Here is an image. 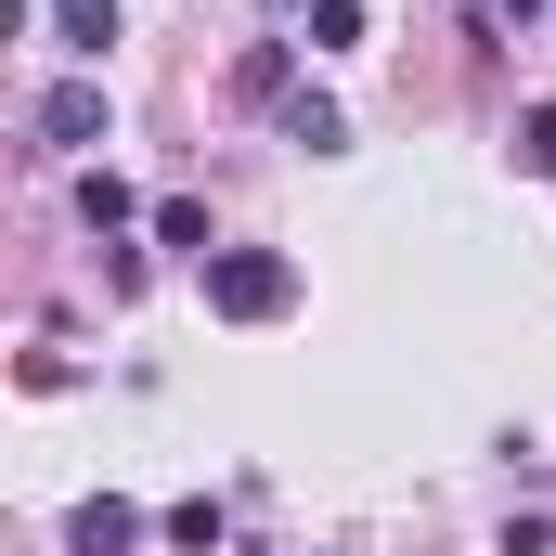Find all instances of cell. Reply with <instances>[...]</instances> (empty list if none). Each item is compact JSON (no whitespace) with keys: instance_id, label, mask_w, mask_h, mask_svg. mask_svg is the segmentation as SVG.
<instances>
[{"instance_id":"cell-5","label":"cell","mask_w":556,"mask_h":556,"mask_svg":"<svg viewBox=\"0 0 556 556\" xmlns=\"http://www.w3.org/2000/svg\"><path fill=\"white\" fill-rule=\"evenodd\" d=\"M273 117H285V142H298V155H350V117H337L324 91H285Z\"/></svg>"},{"instance_id":"cell-3","label":"cell","mask_w":556,"mask_h":556,"mask_svg":"<svg viewBox=\"0 0 556 556\" xmlns=\"http://www.w3.org/2000/svg\"><path fill=\"white\" fill-rule=\"evenodd\" d=\"M142 531H155V518H142L130 492H91V505H78V518H65V544H78V556H130Z\"/></svg>"},{"instance_id":"cell-12","label":"cell","mask_w":556,"mask_h":556,"mask_svg":"<svg viewBox=\"0 0 556 556\" xmlns=\"http://www.w3.org/2000/svg\"><path fill=\"white\" fill-rule=\"evenodd\" d=\"M492 556H556V518H505V544Z\"/></svg>"},{"instance_id":"cell-1","label":"cell","mask_w":556,"mask_h":556,"mask_svg":"<svg viewBox=\"0 0 556 556\" xmlns=\"http://www.w3.org/2000/svg\"><path fill=\"white\" fill-rule=\"evenodd\" d=\"M194 298H207V324H285L298 311V260L285 247H220L194 273Z\"/></svg>"},{"instance_id":"cell-4","label":"cell","mask_w":556,"mask_h":556,"mask_svg":"<svg viewBox=\"0 0 556 556\" xmlns=\"http://www.w3.org/2000/svg\"><path fill=\"white\" fill-rule=\"evenodd\" d=\"M39 26H52V52H78V65L117 52V0H39Z\"/></svg>"},{"instance_id":"cell-2","label":"cell","mask_w":556,"mask_h":556,"mask_svg":"<svg viewBox=\"0 0 556 556\" xmlns=\"http://www.w3.org/2000/svg\"><path fill=\"white\" fill-rule=\"evenodd\" d=\"M26 130H39V155H91L104 142V78H52L26 104Z\"/></svg>"},{"instance_id":"cell-7","label":"cell","mask_w":556,"mask_h":556,"mask_svg":"<svg viewBox=\"0 0 556 556\" xmlns=\"http://www.w3.org/2000/svg\"><path fill=\"white\" fill-rule=\"evenodd\" d=\"M78 220H91V233H130V220H155V207H142L117 168H78Z\"/></svg>"},{"instance_id":"cell-6","label":"cell","mask_w":556,"mask_h":556,"mask_svg":"<svg viewBox=\"0 0 556 556\" xmlns=\"http://www.w3.org/2000/svg\"><path fill=\"white\" fill-rule=\"evenodd\" d=\"M142 233H155V247H181L194 273L220 260V233H207V207H194V194H155V220H142Z\"/></svg>"},{"instance_id":"cell-14","label":"cell","mask_w":556,"mask_h":556,"mask_svg":"<svg viewBox=\"0 0 556 556\" xmlns=\"http://www.w3.org/2000/svg\"><path fill=\"white\" fill-rule=\"evenodd\" d=\"M273 13H311V0H273Z\"/></svg>"},{"instance_id":"cell-8","label":"cell","mask_w":556,"mask_h":556,"mask_svg":"<svg viewBox=\"0 0 556 556\" xmlns=\"http://www.w3.org/2000/svg\"><path fill=\"white\" fill-rule=\"evenodd\" d=\"M155 531H168L181 556H220V531H233V505H220V492H194V505H168Z\"/></svg>"},{"instance_id":"cell-10","label":"cell","mask_w":556,"mask_h":556,"mask_svg":"<svg viewBox=\"0 0 556 556\" xmlns=\"http://www.w3.org/2000/svg\"><path fill=\"white\" fill-rule=\"evenodd\" d=\"M298 52H363V0H311L298 13Z\"/></svg>"},{"instance_id":"cell-9","label":"cell","mask_w":556,"mask_h":556,"mask_svg":"<svg viewBox=\"0 0 556 556\" xmlns=\"http://www.w3.org/2000/svg\"><path fill=\"white\" fill-rule=\"evenodd\" d=\"M233 91H247V104H285V91H298V39H260V52L233 65Z\"/></svg>"},{"instance_id":"cell-11","label":"cell","mask_w":556,"mask_h":556,"mask_svg":"<svg viewBox=\"0 0 556 556\" xmlns=\"http://www.w3.org/2000/svg\"><path fill=\"white\" fill-rule=\"evenodd\" d=\"M518 155H531V168L556 181V104H531V117H518Z\"/></svg>"},{"instance_id":"cell-13","label":"cell","mask_w":556,"mask_h":556,"mask_svg":"<svg viewBox=\"0 0 556 556\" xmlns=\"http://www.w3.org/2000/svg\"><path fill=\"white\" fill-rule=\"evenodd\" d=\"M544 13H556V0H505V26H544Z\"/></svg>"}]
</instances>
